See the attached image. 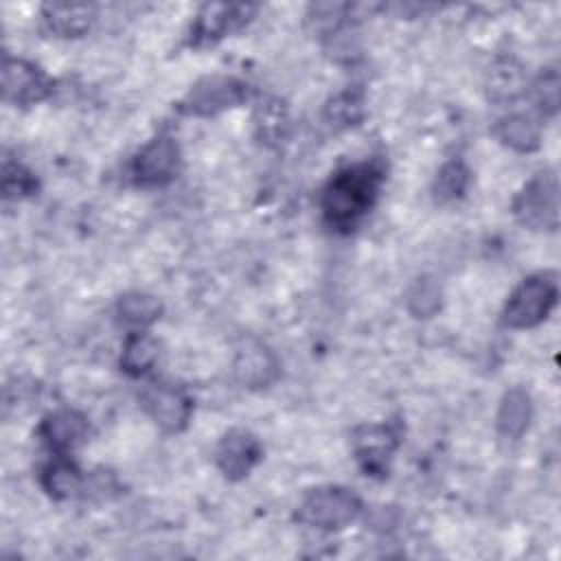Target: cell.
Listing matches in <instances>:
<instances>
[{
    "mask_svg": "<svg viewBox=\"0 0 561 561\" xmlns=\"http://www.w3.org/2000/svg\"><path fill=\"white\" fill-rule=\"evenodd\" d=\"M383 171L377 162H359L337 171L322 191V213L337 230L353 228L373 206Z\"/></svg>",
    "mask_w": 561,
    "mask_h": 561,
    "instance_id": "obj_1",
    "label": "cell"
},
{
    "mask_svg": "<svg viewBox=\"0 0 561 561\" xmlns=\"http://www.w3.org/2000/svg\"><path fill=\"white\" fill-rule=\"evenodd\" d=\"M362 513V500L344 486L311 489L298 504L296 519L320 530H342Z\"/></svg>",
    "mask_w": 561,
    "mask_h": 561,
    "instance_id": "obj_2",
    "label": "cell"
},
{
    "mask_svg": "<svg viewBox=\"0 0 561 561\" xmlns=\"http://www.w3.org/2000/svg\"><path fill=\"white\" fill-rule=\"evenodd\" d=\"M559 285L552 274H533L524 278L508 296L504 307V324L511 329H530L543 322L554 309Z\"/></svg>",
    "mask_w": 561,
    "mask_h": 561,
    "instance_id": "obj_3",
    "label": "cell"
},
{
    "mask_svg": "<svg viewBox=\"0 0 561 561\" xmlns=\"http://www.w3.org/2000/svg\"><path fill=\"white\" fill-rule=\"evenodd\" d=\"M517 221L530 230L559 228V180L554 171L533 175L513 202Z\"/></svg>",
    "mask_w": 561,
    "mask_h": 561,
    "instance_id": "obj_4",
    "label": "cell"
},
{
    "mask_svg": "<svg viewBox=\"0 0 561 561\" xmlns=\"http://www.w3.org/2000/svg\"><path fill=\"white\" fill-rule=\"evenodd\" d=\"M248 99V85L234 77H206L180 103V110L191 116H215L237 107Z\"/></svg>",
    "mask_w": 561,
    "mask_h": 561,
    "instance_id": "obj_5",
    "label": "cell"
},
{
    "mask_svg": "<svg viewBox=\"0 0 561 561\" xmlns=\"http://www.w3.org/2000/svg\"><path fill=\"white\" fill-rule=\"evenodd\" d=\"M180 169L178 142L169 136H158L134 158L131 175L140 186H162L175 178Z\"/></svg>",
    "mask_w": 561,
    "mask_h": 561,
    "instance_id": "obj_6",
    "label": "cell"
},
{
    "mask_svg": "<svg viewBox=\"0 0 561 561\" xmlns=\"http://www.w3.org/2000/svg\"><path fill=\"white\" fill-rule=\"evenodd\" d=\"M142 405L156 425L169 434H178L186 427L193 401L188 394L171 383H153L142 394Z\"/></svg>",
    "mask_w": 561,
    "mask_h": 561,
    "instance_id": "obj_7",
    "label": "cell"
},
{
    "mask_svg": "<svg viewBox=\"0 0 561 561\" xmlns=\"http://www.w3.org/2000/svg\"><path fill=\"white\" fill-rule=\"evenodd\" d=\"M254 7L250 4H204L191 28V44L206 46L221 39L226 33L245 24L252 15Z\"/></svg>",
    "mask_w": 561,
    "mask_h": 561,
    "instance_id": "obj_8",
    "label": "cell"
},
{
    "mask_svg": "<svg viewBox=\"0 0 561 561\" xmlns=\"http://www.w3.org/2000/svg\"><path fill=\"white\" fill-rule=\"evenodd\" d=\"M50 83L31 61L7 57L2 66V94L7 103L31 105L46 96Z\"/></svg>",
    "mask_w": 561,
    "mask_h": 561,
    "instance_id": "obj_9",
    "label": "cell"
},
{
    "mask_svg": "<svg viewBox=\"0 0 561 561\" xmlns=\"http://www.w3.org/2000/svg\"><path fill=\"white\" fill-rule=\"evenodd\" d=\"M399 445V432L390 423L362 425L353 434V451L366 473L375 476L386 469V460Z\"/></svg>",
    "mask_w": 561,
    "mask_h": 561,
    "instance_id": "obj_10",
    "label": "cell"
},
{
    "mask_svg": "<svg viewBox=\"0 0 561 561\" xmlns=\"http://www.w3.org/2000/svg\"><path fill=\"white\" fill-rule=\"evenodd\" d=\"M261 458L259 440L245 430H230L217 445L215 460L228 480L245 478Z\"/></svg>",
    "mask_w": 561,
    "mask_h": 561,
    "instance_id": "obj_11",
    "label": "cell"
},
{
    "mask_svg": "<svg viewBox=\"0 0 561 561\" xmlns=\"http://www.w3.org/2000/svg\"><path fill=\"white\" fill-rule=\"evenodd\" d=\"M232 373L237 381L243 383L245 388H263L276 377L278 362L265 344H261L259 340L245 337L234 348Z\"/></svg>",
    "mask_w": 561,
    "mask_h": 561,
    "instance_id": "obj_12",
    "label": "cell"
},
{
    "mask_svg": "<svg viewBox=\"0 0 561 561\" xmlns=\"http://www.w3.org/2000/svg\"><path fill=\"white\" fill-rule=\"evenodd\" d=\"M486 96L493 103H511L526 92V70L515 57H497L486 72Z\"/></svg>",
    "mask_w": 561,
    "mask_h": 561,
    "instance_id": "obj_13",
    "label": "cell"
},
{
    "mask_svg": "<svg viewBox=\"0 0 561 561\" xmlns=\"http://www.w3.org/2000/svg\"><path fill=\"white\" fill-rule=\"evenodd\" d=\"M88 434V421L77 410H57L39 425V436L55 451H68Z\"/></svg>",
    "mask_w": 561,
    "mask_h": 561,
    "instance_id": "obj_14",
    "label": "cell"
},
{
    "mask_svg": "<svg viewBox=\"0 0 561 561\" xmlns=\"http://www.w3.org/2000/svg\"><path fill=\"white\" fill-rule=\"evenodd\" d=\"M44 24L59 37H79L88 33L94 20V7L83 2H53L42 9Z\"/></svg>",
    "mask_w": 561,
    "mask_h": 561,
    "instance_id": "obj_15",
    "label": "cell"
},
{
    "mask_svg": "<svg viewBox=\"0 0 561 561\" xmlns=\"http://www.w3.org/2000/svg\"><path fill=\"white\" fill-rule=\"evenodd\" d=\"M493 134L497 140L519 153L537 151L541 145V127L526 114H511L495 123Z\"/></svg>",
    "mask_w": 561,
    "mask_h": 561,
    "instance_id": "obj_16",
    "label": "cell"
},
{
    "mask_svg": "<svg viewBox=\"0 0 561 561\" xmlns=\"http://www.w3.org/2000/svg\"><path fill=\"white\" fill-rule=\"evenodd\" d=\"M530 419H533L530 394L519 386L506 390L497 410L500 434L506 438H519L528 430Z\"/></svg>",
    "mask_w": 561,
    "mask_h": 561,
    "instance_id": "obj_17",
    "label": "cell"
},
{
    "mask_svg": "<svg viewBox=\"0 0 561 561\" xmlns=\"http://www.w3.org/2000/svg\"><path fill=\"white\" fill-rule=\"evenodd\" d=\"M158 353L160 351H158V342H156L153 335H149L145 331H134L125 340L123 355H121V366L127 375L140 377L147 370H151V366L158 359Z\"/></svg>",
    "mask_w": 561,
    "mask_h": 561,
    "instance_id": "obj_18",
    "label": "cell"
},
{
    "mask_svg": "<svg viewBox=\"0 0 561 561\" xmlns=\"http://www.w3.org/2000/svg\"><path fill=\"white\" fill-rule=\"evenodd\" d=\"M160 311H162L160 300L149 294H140V291L121 296V300L116 305L118 318L134 331H142L145 327L153 324L160 318Z\"/></svg>",
    "mask_w": 561,
    "mask_h": 561,
    "instance_id": "obj_19",
    "label": "cell"
},
{
    "mask_svg": "<svg viewBox=\"0 0 561 561\" xmlns=\"http://www.w3.org/2000/svg\"><path fill=\"white\" fill-rule=\"evenodd\" d=\"M81 471L70 460H55L42 471V486L55 500H68L81 491Z\"/></svg>",
    "mask_w": 561,
    "mask_h": 561,
    "instance_id": "obj_20",
    "label": "cell"
},
{
    "mask_svg": "<svg viewBox=\"0 0 561 561\" xmlns=\"http://www.w3.org/2000/svg\"><path fill=\"white\" fill-rule=\"evenodd\" d=\"M469 186V169L460 160H451L440 167L434 180V195L438 202H454L465 195Z\"/></svg>",
    "mask_w": 561,
    "mask_h": 561,
    "instance_id": "obj_21",
    "label": "cell"
},
{
    "mask_svg": "<svg viewBox=\"0 0 561 561\" xmlns=\"http://www.w3.org/2000/svg\"><path fill=\"white\" fill-rule=\"evenodd\" d=\"M327 118L331 125L351 127L364 118V99L359 92H342L327 105Z\"/></svg>",
    "mask_w": 561,
    "mask_h": 561,
    "instance_id": "obj_22",
    "label": "cell"
},
{
    "mask_svg": "<svg viewBox=\"0 0 561 561\" xmlns=\"http://www.w3.org/2000/svg\"><path fill=\"white\" fill-rule=\"evenodd\" d=\"M559 88H561V79L559 72L554 68L543 70L535 83H533V99L535 105L546 114L552 116L559 110Z\"/></svg>",
    "mask_w": 561,
    "mask_h": 561,
    "instance_id": "obj_23",
    "label": "cell"
},
{
    "mask_svg": "<svg viewBox=\"0 0 561 561\" xmlns=\"http://www.w3.org/2000/svg\"><path fill=\"white\" fill-rule=\"evenodd\" d=\"M346 9H348L346 4H337V2L313 4L309 9L307 22L313 24L316 35H333L342 26V22L346 18Z\"/></svg>",
    "mask_w": 561,
    "mask_h": 561,
    "instance_id": "obj_24",
    "label": "cell"
},
{
    "mask_svg": "<svg viewBox=\"0 0 561 561\" xmlns=\"http://www.w3.org/2000/svg\"><path fill=\"white\" fill-rule=\"evenodd\" d=\"M287 125V112L283 107L280 101L272 99L265 105L259 107L256 112V127H259V136L265 142H274L283 136V129Z\"/></svg>",
    "mask_w": 561,
    "mask_h": 561,
    "instance_id": "obj_25",
    "label": "cell"
},
{
    "mask_svg": "<svg viewBox=\"0 0 561 561\" xmlns=\"http://www.w3.org/2000/svg\"><path fill=\"white\" fill-rule=\"evenodd\" d=\"M408 307L416 318H430L440 307V291L432 280H419L408 294Z\"/></svg>",
    "mask_w": 561,
    "mask_h": 561,
    "instance_id": "obj_26",
    "label": "cell"
},
{
    "mask_svg": "<svg viewBox=\"0 0 561 561\" xmlns=\"http://www.w3.org/2000/svg\"><path fill=\"white\" fill-rule=\"evenodd\" d=\"M35 188V180L33 175L22 169L20 164H11L7 162L4 164V175H2V191L7 197H20V195H26Z\"/></svg>",
    "mask_w": 561,
    "mask_h": 561,
    "instance_id": "obj_27",
    "label": "cell"
}]
</instances>
